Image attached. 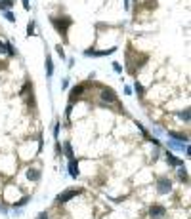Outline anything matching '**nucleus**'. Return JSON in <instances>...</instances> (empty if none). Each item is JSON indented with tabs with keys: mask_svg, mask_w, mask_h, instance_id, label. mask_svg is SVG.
Segmentation results:
<instances>
[{
	"mask_svg": "<svg viewBox=\"0 0 191 219\" xmlns=\"http://www.w3.org/2000/svg\"><path fill=\"white\" fill-rule=\"evenodd\" d=\"M52 25H54L55 31H58L63 38H67V29L73 25V21H71V17H54L52 19Z\"/></svg>",
	"mask_w": 191,
	"mask_h": 219,
	"instance_id": "f257e3e1",
	"label": "nucleus"
},
{
	"mask_svg": "<svg viewBox=\"0 0 191 219\" xmlns=\"http://www.w3.org/2000/svg\"><path fill=\"white\" fill-rule=\"evenodd\" d=\"M80 192H82V189H69V191L61 192V194L55 198V202H58V204H67L71 198H75L76 194H80Z\"/></svg>",
	"mask_w": 191,
	"mask_h": 219,
	"instance_id": "f03ea898",
	"label": "nucleus"
},
{
	"mask_svg": "<svg viewBox=\"0 0 191 219\" xmlns=\"http://www.w3.org/2000/svg\"><path fill=\"white\" fill-rule=\"evenodd\" d=\"M157 191L161 192V194H168V192L172 191V181H170L168 177H159L157 179Z\"/></svg>",
	"mask_w": 191,
	"mask_h": 219,
	"instance_id": "7ed1b4c3",
	"label": "nucleus"
},
{
	"mask_svg": "<svg viewBox=\"0 0 191 219\" xmlns=\"http://www.w3.org/2000/svg\"><path fill=\"white\" fill-rule=\"evenodd\" d=\"M117 51V48L113 46V48H109V50H86L84 51V55L86 57H103V55H111V54H115Z\"/></svg>",
	"mask_w": 191,
	"mask_h": 219,
	"instance_id": "20e7f679",
	"label": "nucleus"
},
{
	"mask_svg": "<svg viewBox=\"0 0 191 219\" xmlns=\"http://www.w3.org/2000/svg\"><path fill=\"white\" fill-rule=\"evenodd\" d=\"M149 215H151L153 219H163L164 215H166V208L161 206V204H153L151 208H149Z\"/></svg>",
	"mask_w": 191,
	"mask_h": 219,
	"instance_id": "39448f33",
	"label": "nucleus"
},
{
	"mask_svg": "<svg viewBox=\"0 0 191 219\" xmlns=\"http://www.w3.org/2000/svg\"><path fill=\"white\" fill-rule=\"evenodd\" d=\"M100 97H101V101H105V103H115L117 101V93L113 90H107V88H103V90H101Z\"/></svg>",
	"mask_w": 191,
	"mask_h": 219,
	"instance_id": "423d86ee",
	"label": "nucleus"
},
{
	"mask_svg": "<svg viewBox=\"0 0 191 219\" xmlns=\"http://www.w3.org/2000/svg\"><path fill=\"white\" fill-rule=\"evenodd\" d=\"M67 170H69V175L73 177V179H76V177L80 175V170H79V160H76V158L69 160V166H67Z\"/></svg>",
	"mask_w": 191,
	"mask_h": 219,
	"instance_id": "0eeeda50",
	"label": "nucleus"
},
{
	"mask_svg": "<svg viewBox=\"0 0 191 219\" xmlns=\"http://www.w3.org/2000/svg\"><path fill=\"white\" fill-rule=\"evenodd\" d=\"M168 147L170 149H174V150H178V153H185L189 147H187V143H182V141H176V139H170L168 141Z\"/></svg>",
	"mask_w": 191,
	"mask_h": 219,
	"instance_id": "6e6552de",
	"label": "nucleus"
},
{
	"mask_svg": "<svg viewBox=\"0 0 191 219\" xmlns=\"http://www.w3.org/2000/svg\"><path fill=\"white\" fill-rule=\"evenodd\" d=\"M166 162H168V164H172V166H176V168H180V166H184V160L176 158V154H172L170 150H166Z\"/></svg>",
	"mask_w": 191,
	"mask_h": 219,
	"instance_id": "1a4fd4ad",
	"label": "nucleus"
},
{
	"mask_svg": "<svg viewBox=\"0 0 191 219\" xmlns=\"http://www.w3.org/2000/svg\"><path fill=\"white\" fill-rule=\"evenodd\" d=\"M82 93H84V86H75L73 90H71V93H69V97H71V103L75 101V99H79Z\"/></svg>",
	"mask_w": 191,
	"mask_h": 219,
	"instance_id": "9d476101",
	"label": "nucleus"
},
{
	"mask_svg": "<svg viewBox=\"0 0 191 219\" xmlns=\"http://www.w3.org/2000/svg\"><path fill=\"white\" fill-rule=\"evenodd\" d=\"M27 179H31V181H38V179H40V170H37V168L27 170Z\"/></svg>",
	"mask_w": 191,
	"mask_h": 219,
	"instance_id": "9b49d317",
	"label": "nucleus"
},
{
	"mask_svg": "<svg viewBox=\"0 0 191 219\" xmlns=\"http://www.w3.org/2000/svg\"><path fill=\"white\" fill-rule=\"evenodd\" d=\"M46 74H48V78L54 74V63H52V57L50 55L46 57Z\"/></svg>",
	"mask_w": 191,
	"mask_h": 219,
	"instance_id": "f8f14e48",
	"label": "nucleus"
},
{
	"mask_svg": "<svg viewBox=\"0 0 191 219\" xmlns=\"http://www.w3.org/2000/svg\"><path fill=\"white\" fill-rule=\"evenodd\" d=\"M12 6H13V0H0V10L2 12H10Z\"/></svg>",
	"mask_w": 191,
	"mask_h": 219,
	"instance_id": "ddd939ff",
	"label": "nucleus"
},
{
	"mask_svg": "<svg viewBox=\"0 0 191 219\" xmlns=\"http://www.w3.org/2000/svg\"><path fill=\"white\" fill-rule=\"evenodd\" d=\"M63 149H65L67 158H69V160H73V158H75V154H73V147H71V143H65V145H63Z\"/></svg>",
	"mask_w": 191,
	"mask_h": 219,
	"instance_id": "4468645a",
	"label": "nucleus"
},
{
	"mask_svg": "<svg viewBox=\"0 0 191 219\" xmlns=\"http://www.w3.org/2000/svg\"><path fill=\"white\" fill-rule=\"evenodd\" d=\"M178 177L182 181H187V170H185L184 166H180V168H178Z\"/></svg>",
	"mask_w": 191,
	"mask_h": 219,
	"instance_id": "2eb2a0df",
	"label": "nucleus"
},
{
	"mask_svg": "<svg viewBox=\"0 0 191 219\" xmlns=\"http://www.w3.org/2000/svg\"><path fill=\"white\" fill-rule=\"evenodd\" d=\"M178 116L182 118L184 122H189V118H191V116H189V111H187V109H185V111H182V112H178Z\"/></svg>",
	"mask_w": 191,
	"mask_h": 219,
	"instance_id": "dca6fc26",
	"label": "nucleus"
},
{
	"mask_svg": "<svg viewBox=\"0 0 191 219\" xmlns=\"http://www.w3.org/2000/svg\"><path fill=\"white\" fill-rule=\"evenodd\" d=\"M4 46H6V54H8V55H15V48H13L10 42H6Z\"/></svg>",
	"mask_w": 191,
	"mask_h": 219,
	"instance_id": "f3484780",
	"label": "nucleus"
},
{
	"mask_svg": "<svg viewBox=\"0 0 191 219\" xmlns=\"http://www.w3.org/2000/svg\"><path fill=\"white\" fill-rule=\"evenodd\" d=\"M34 34V21H31L27 25V36H33Z\"/></svg>",
	"mask_w": 191,
	"mask_h": 219,
	"instance_id": "a211bd4d",
	"label": "nucleus"
},
{
	"mask_svg": "<svg viewBox=\"0 0 191 219\" xmlns=\"http://www.w3.org/2000/svg\"><path fill=\"white\" fill-rule=\"evenodd\" d=\"M31 200V196H23L21 198V200H19V202H15V206H19V208H23L25 204H27V202Z\"/></svg>",
	"mask_w": 191,
	"mask_h": 219,
	"instance_id": "6ab92c4d",
	"label": "nucleus"
},
{
	"mask_svg": "<svg viewBox=\"0 0 191 219\" xmlns=\"http://www.w3.org/2000/svg\"><path fill=\"white\" fill-rule=\"evenodd\" d=\"M55 50H58V55L61 57V59H65V54H63V46L59 44V46H58V48H55Z\"/></svg>",
	"mask_w": 191,
	"mask_h": 219,
	"instance_id": "aec40b11",
	"label": "nucleus"
},
{
	"mask_svg": "<svg viewBox=\"0 0 191 219\" xmlns=\"http://www.w3.org/2000/svg\"><path fill=\"white\" fill-rule=\"evenodd\" d=\"M4 15H6V19H8V21H15V15H13L12 12H4Z\"/></svg>",
	"mask_w": 191,
	"mask_h": 219,
	"instance_id": "412c9836",
	"label": "nucleus"
},
{
	"mask_svg": "<svg viewBox=\"0 0 191 219\" xmlns=\"http://www.w3.org/2000/svg\"><path fill=\"white\" fill-rule=\"evenodd\" d=\"M54 137H55V139L59 137V122H58V124H55V126H54Z\"/></svg>",
	"mask_w": 191,
	"mask_h": 219,
	"instance_id": "4be33fe9",
	"label": "nucleus"
},
{
	"mask_svg": "<svg viewBox=\"0 0 191 219\" xmlns=\"http://www.w3.org/2000/svg\"><path fill=\"white\" fill-rule=\"evenodd\" d=\"M113 69H115V72H122V67H121V63H113Z\"/></svg>",
	"mask_w": 191,
	"mask_h": 219,
	"instance_id": "5701e85b",
	"label": "nucleus"
},
{
	"mask_svg": "<svg viewBox=\"0 0 191 219\" xmlns=\"http://www.w3.org/2000/svg\"><path fill=\"white\" fill-rule=\"evenodd\" d=\"M134 88H136V92L140 93V95H143V88H142V84H138V82H136V86H134Z\"/></svg>",
	"mask_w": 191,
	"mask_h": 219,
	"instance_id": "b1692460",
	"label": "nucleus"
},
{
	"mask_svg": "<svg viewBox=\"0 0 191 219\" xmlns=\"http://www.w3.org/2000/svg\"><path fill=\"white\" fill-rule=\"evenodd\" d=\"M21 2H23V8H25V10H31V6H29V0H21Z\"/></svg>",
	"mask_w": 191,
	"mask_h": 219,
	"instance_id": "393cba45",
	"label": "nucleus"
},
{
	"mask_svg": "<svg viewBox=\"0 0 191 219\" xmlns=\"http://www.w3.org/2000/svg\"><path fill=\"white\" fill-rule=\"evenodd\" d=\"M0 54H6V46H4V42H0Z\"/></svg>",
	"mask_w": 191,
	"mask_h": 219,
	"instance_id": "a878e982",
	"label": "nucleus"
}]
</instances>
